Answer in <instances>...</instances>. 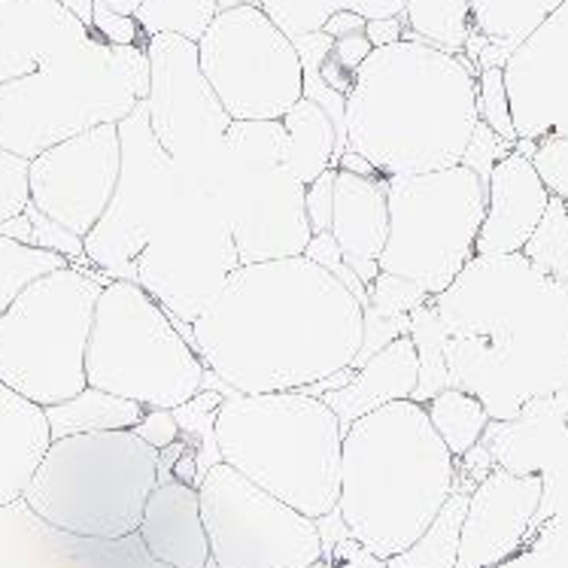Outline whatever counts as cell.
Listing matches in <instances>:
<instances>
[{
  "label": "cell",
  "mask_w": 568,
  "mask_h": 568,
  "mask_svg": "<svg viewBox=\"0 0 568 568\" xmlns=\"http://www.w3.org/2000/svg\"><path fill=\"white\" fill-rule=\"evenodd\" d=\"M510 119L523 143L568 134V0L501 64Z\"/></svg>",
  "instance_id": "cell-18"
},
{
  "label": "cell",
  "mask_w": 568,
  "mask_h": 568,
  "mask_svg": "<svg viewBox=\"0 0 568 568\" xmlns=\"http://www.w3.org/2000/svg\"><path fill=\"white\" fill-rule=\"evenodd\" d=\"M216 450L255 487L307 517H325L341 496L344 426L323 398L290 393H232L216 410Z\"/></svg>",
  "instance_id": "cell-5"
},
{
  "label": "cell",
  "mask_w": 568,
  "mask_h": 568,
  "mask_svg": "<svg viewBox=\"0 0 568 568\" xmlns=\"http://www.w3.org/2000/svg\"><path fill=\"white\" fill-rule=\"evenodd\" d=\"M286 128L280 119H234L207 192L232 229L241 265L304 255L311 222L304 210V183L283 164Z\"/></svg>",
  "instance_id": "cell-10"
},
{
  "label": "cell",
  "mask_w": 568,
  "mask_h": 568,
  "mask_svg": "<svg viewBox=\"0 0 568 568\" xmlns=\"http://www.w3.org/2000/svg\"><path fill=\"white\" fill-rule=\"evenodd\" d=\"M106 280L64 265L34 280L0 316V381L49 407L82 393L94 304Z\"/></svg>",
  "instance_id": "cell-9"
},
{
  "label": "cell",
  "mask_w": 568,
  "mask_h": 568,
  "mask_svg": "<svg viewBox=\"0 0 568 568\" xmlns=\"http://www.w3.org/2000/svg\"><path fill=\"white\" fill-rule=\"evenodd\" d=\"M311 568H325V566H323V559H316V562H314V566H311Z\"/></svg>",
  "instance_id": "cell-57"
},
{
  "label": "cell",
  "mask_w": 568,
  "mask_h": 568,
  "mask_svg": "<svg viewBox=\"0 0 568 568\" xmlns=\"http://www.w3.org/2000/svg\"><path fill=\"white\" fill-rule=\"evenodd\" d=\"M237 267V246L220 204L186 176V186L134 262V283L171 320L192 325L220 298Z\"/></svg>",
  "instance_id": "cell-13"
},
{
  "label": "cell",
  "mask_w": 568,
  "mask_h": 568,
  "mask_svg": "<svg viewBox=\"0 0 568 568\" xmlns=\"http://www.w3.org/2000/svg\"><path fill=\"white\" fill-rule=\"evenodd\" d=\"M150 94L143 98L155 140L183 176L210 186L234 119L222 106L197 61V43L176 34L146 40Z\"/></svg>",
  "instance_id": "cell-16"
},
{
  "label": "cell",
  "mask_w": 568,
  "mask_h": 568,
  "mask_svg": "<svg viewBox=\"0 0 568 568\" xmlns=\"http://www.w3.org/2000/svg\"><path fill=\"white\" fill-rule=\"evenodd\" d=\"M280 122L286 128L283 164L290 168L292 176H298L304 186H311L323 171L335 168V122L316 101L302 98Z\"/></svg>",
  "instance_id": "cell-28"
},
{
  "label": "cell",
  "mask_w": 568,
  "mask_h": 568,
  "mask_svg": "<svg viewBox=\"0 0 568 568\" xmlns=\"http://www.w3.org/2000/svg\"><path fill=\"white\" fill-rule=\"evenodd\" d=\"M122 168L116 192L106 204L104 216L94 222L85 237V258L110 280H134V262L150 244L152 232L162 225L164 213L186 186L171 155L162 150L150 128L146 106L140 101L119 122Z\"/></svg>",
  "instance_id": "cell-15"
},
{
  "label": "cell",
  "mask_w": 568,
  "mask_h": 568,
  "mask_svg": "<svg viewBox=\"0 0 568 568\" xmlns=\"http://www.w3.org/2000/svg\"><path fill=\"white\" fill-rule=\"evenodd\" d=\"M545 501V475L493 468L468 493L456 568H496L520 550Z\"/></svg>",
  "instance_id": "cell-19"
},
{
  "label": "cell",
  "mask_w": 568,
  "mask_h": 568,
  "mask_svg": "<svg viewBox=\"0 0 568 568\" xmlns=\"http://www.w3.org/2000/svg\"><path fill=\"white\" fill-rule=\"evenodd\" d=\"M547 204L550 189L535 171L532 159L517 150L505 155L489 174L487 213L477 232L475 255L520 253L545 216Z\"/></svg>",
  "instance_id": "cell-21"
},
{
  "label": "cell",
  "mask_w": 568,
  "mask_h": 568,
  "mask_svg": "<svg viewBox=\"0 0 568 568\" xmlns=\"http://www.w3.org/2000/svg\"><path fill=\"white\" fill-rule=\"evenodd\" d=\"M487 453L499 468L517 475H545L568 463V377L554 393L535 398L505 423L489 419Z\"/></svg>",
  "instance_id": "cell-22"
},
{
  "label": "cell",
  "mask_w": 568,
  "mask_h": 568,
  "mask_svg": "<svg viewBox=\"0 0 568 568\" xmlns=\"http://www.w3.org/2000/svg\"><path fill=\"white\" fill-rule=\"evenodd\" d=\"M529 159H532L535 171L545 180V186L550 189V195H559L568 201V134L535 143Z\"/></svg>",
  "instance_id": "cell-45"
},
{
  "label": "cell",
  "mask_w": 568,
  "mask_h": 568,
  "mask_svg": "<svg viewBox=\"0 0 568 568\" xmlns=\"http://www.w3.org/2000/svg\"><path fill=\"white\" fill-rule=\"evenodd\" d=\"M468 493L471 489H453L450 499L438 510V517L426 526V532L419 535L414 545H407L402 554L383 559L386 568H456Z\"/></svg>",
  "instance_id": "cell-30"
},
{
  "label": "cell",
  "mask_w": 568,
  "mask_h": 568,
  "mask_svg": "<svg viewBox=\"0 0 568 568\" xmlns=\"http://www.w3.org/2000/svg\"><path fill=\"white\" fill-rule=\"evenodd\" d=\"M70 265V258L0 234V316L34 280Z\"/></svg>",
  "instance_id": "cell-36"
},
{
  "label": "cell",
  "mask_w": 568,
  "mask_h": 568,
  "mask_svg": "<svg viewBox=\"0 0 568 568\" xmlns=\"http://www.w3.org/2000/svg\"><path fill=\"white\" fill-rule=\"evenodd\" d=\"M197 496L216 568H311L323 559L314 517L255 487L232 465H210Z\"/></svg>",
  "instance_id": "cell-14"
},
{
  "label": "cell",
  "mask_w": 568,
  "mask_h": 568,
  "mask_svg": "<svg viewBox=\"0 0 568 568\" xmlns=\"http://www.w3.org/2000/svg\"><path fill=\"white\" fill-rule=\"evenodd\" d=\"M389 204V237L377 265L417 283L432 298L442 295L475 258L477 232L487 213L480 176L453 164L444 171L383 176Z\"/></svg>",
  "instance_id": "cell-11"
},
{
  "label": "cell",
  "mask_w": 568,
  "mask_h": 568,
  "mask_svg": "<svg viewBox=\"0 0 568 568\" xmlns=\"http://www.w3.org/2000/svg\"><path fill=\"white\" fill-rule=\"evenodd\" d=\"M122 168L119 122L98 125L49 146L28 164L31 204L73 234L92 232L116 192Z\"/></svg>",
  "instance_id": "cell-17"
},
{
  "label": "cell",
  "mask_w": 568,
  "mask_h": 568,
  "mask_svg": "<svg viewBox=\"0 0 568 568\" xmlns=\"http://www.w3.org/2000/svg\"><path fill=\"white\" fill-rule=\"evenodd\" d=\"M423 407L429 414L432 429L438 432V438L453 453V459H463L465 453L484 442L489 414L475 395L463 393L456 386H447L444 393L429 398Z\"/></svg>",
  "instance_id": "cell-33"
},
{
  "label": "cell",
  "mask_w": 568,
  "mask_h": 568,
  "mask_svg": "<svg viewBox=\"0 0 568 568\" xmlns=\"http://www.w3.org/2000/svg\"><path fill=\"white\" fill-rule=\"evenodd\" d=\"M241 3H255V0H220V10H232V7H241Z\"/></svg>",
  "instance_id": "cell-56"
},
{
  "label": "cell",
  "mask_w": 568,
  "mask_h": 568,
  "mask_svg": "<svg viewBox=\"0 0 568 568\" xmlns=\"http://www.w3.org/2000/svg\"><path fill=\"white\" fill-rule=\"evenodd\" d=\"M407 335L414 341L419 356V381L410 402L426 405L429 398H435L450 386V374H447V362H444V325L438 320V311H435L432 298L426 304H419L417 311L410 314Z\"/></svg>",
  "instance_id": "cell-34"
},
{
  "label": "cell",
  "mask_w": 568,
  "mask_h": 568,
  "mask_svg": "<svg viewBox=\"0 0 568 568\" xmlns=\"http://www.w3.org/2000/svg\"><path fill=\"white\" fill-rule=\"evenodd\" d=\"M368 298H372V311L381 316H410L419 304L432 298L429 292H423L417 283L398 277V274H386L381 271L374 283L368 286Z\"/></svg>",
  "instance_id": "cell-41"
},
{
  "label": "cell",
  "mask_w": 568,
  "mask_h": 568,
  "mask_svg": "<svg viewBox=\"0 0 568 568\" xmlns=\"http://www.w3.org/2000/svg\"><path fill=\"white\" fill-rule=\"evenodd\" d=\"M514 152V143L508 140H501L496 131L489 125H484L480 119H477L475 131H471V140H468V146L463 152V162L465 168H471L477 176H480V183L487 186L489 174H493V168Z\"/></svg>",
  "instance_id": "cell-43"
},
{
  "label": "cell",
  "mask_w": 568,
  "mask_h": 568,
  "mask_svg": "<svg viewBox=\"0 0 568 568\" xmlns=\"http://www.w3.org/2000/svg\"><path fill=\"white\" fill-rule=\"evenodd\" d=\"M477 119L489 125L501 140L517 143L514 119H510L508 89L501 68H484L477 73Z\"/></svg>",
  "instance_id": "cell-40"
},
{
  "label": "cell",
  "mask_w": 568,
  "mask_h": 568,
  "mask_svg": "<svg viewBox=\"0 0 568 568\" xmlns=\"http://www.w3.org/2000/svg\"><path fill=\"white\" fill-rule=\"evenodd\" d=\"M159 453L134 429L55 438L24 501L61 532L119 541L138 532L146 499L159 487Z\"/></svg>",
  "instance_id": "cell-7"
},
{
  "label": "cell",
  "mask_w": 568,
  "mask_h": 568,
  "mask_svg": "<svg viewBox=\"0 0 568 568\" xmlns=\"http://www.w3.org/2000/svg\"><path fill=\"white\" fill-rule=\"evenodd\" d=\"M146 94V43L113 47L92 34L80 49L0 85V146L34 159L89 128L116 125Z\"/></svg>",
  "instance_id": "cell-6"
},
{
  "label": "cell",
  "mask_w": 568,
  "mask_h": 568,
  "mask_svg": "<svg viewBox=\"0 0 568 568\" xmlns=\"http://www.w3.org/2000/svg\"><path fill=\"white\" fill-rule=\"evenodd\" d=\"M197 356L234 393H290L353 368L365 307L307 255L241 265L192 323Z\"/></svg>",
  "instance_id": "cell-1"
},
{
  "label": "cell",
  "mask_w": 568,
  "mask_h": 568,
  "mask_svg": "<svg viewBox=\"0 0 568 568\" xmlns=\"http://www.w3.org/2000/svg\"><path fill=\"white\" fill-rule=\"evenodd\" d=\"M365 22H368V19H362L359 12H353V10L332 12V16L325 19L323 34H328L332 40H337V37H347V34H359V31H365Z\"/></svg>",
  "instance_id": "cell-52"
},
{
  "label": "cell",
  "mask_w": 568,
  "mask_h": 568,
  "mask_svg": "<svg viewBox=\"0 0 568 568\" xmlns=\"http://www.w3.org/2000/svg\"><path fill=\"white\" fill-rule=\"evenodd\" d=\"M337 168H341V171H353V174H359V176H381L377 171H374L372 164L365 162L362 155H356L353 150H347L341 159H337Z\"/></svg>",
  "instance_id": "cell-53"
},
{
  "label": "cell",
  "mask_w": 568,
  "mask_h": 568,
  "mask_svg": "<svg viewBox=\"0 0 568 568\" xmlns=\"http://www.w3.org/2000/svg\"><path fill=\"white\" fill-rule=\"evenodd\" d=\"M335 180L337 168H328L304 189V210L311 222V234L332 232V210H335Z\"/></svg>",
  "instance_id": "cell-47"
},
{
  "label": "cell",
  "mask_w": 568,
  "mask_h": 568,
  "mask_svg": "<svg viewBox=\"0 0 568 568\" xmlns=\"http://www.w3.org/2000/svg\"><path fill=\"white\" fill-rule=\"evenodd\" d=\"M92 34H98L113 47H134V43H146L140 34V24L134 16H119L106 7L104 0H94L92 10Z\"/></svg>",
  "instance_id": "cell-48"
},
{
  "label": "cell",
  "mask_w": 568,
  "mask_h": 568,
  "mask_svg": "<svg viewBox=\"0 0 568 568\" xmlns=\"http://www.w3.org/2000/svg\"><path fill=\"white\" fill-rule=\"evenodd\" d=\"M274 22L295 40V37L323 31L325 19L332 12L353 10L362 19H386L402 16L405 0H255Z\"/></svg>",
  "instance_id": "cell-32"
},
{
  "label": "cell",
  "mask_w": 568,
  "mask_h": 568,
  "mask_svg": "<svg viewBox=\"0 0 568 568\" xmlns=\"http://www.w3.org/2000/svg\"><path fill=\"white\" fill-rule=\"evenodd\" d=\"M535 267L568 283V201L550 195L545 216L535 225L532 237L520 250Z\"/></svg>",
  "instance_id": "cell-37"
},
{
  "label": "cell",
  "mask_w": 568,
  "mask_h": 568,
  "mask_svg": "<svg viewBox=\"0 0 568 568\" xmlns=\"http://www.w3.org/2000/svg\"><path fill=\"white\" fill-rule=\"evenodd\" d=\"M417 381V347H414L410 335H402L389 341L383 349H377L372 359L362 362L349 377V383H344L341 389L325 393L323 402L335 410L341 426L347 429L349 423H356V419L372 414L377 407L414 398Z\"/></svg>",
  "instance_id": "cell-25"
},
{
  "label": "cell",
  "mask_w": 568,
  "mask_h": 568,
  "mask_svg": "<svg viewBox=\"0 0 568 568\" xmlns=\"http://www.w3.org/2000/svg\"><path fill=\"white\" fill-rule=\"evenodd\" d=\"M365 37L374 49L389 47V43H398L405 37V22L402 16H386V19H368L365 22Z\"/></svg>",
  "instance_id": "cell-51"
},
{
  "label": "cell",
  "mask_w": 568,
  "mask_h": 568,
  "mask_svg": "<svg viewBox=\"0 0 568 568\" xmlns=\"http://www.w3.org/2000/svg\"><path fill=\"white\" fill-rule=\"evenodd\" d=\"M332 237L341 246L349 271L368 290L381 274L377 258L389 237V204H386L383 176H359L337 168Z\"/></svg>",
  "instance_id": "cell-23"
},
{
  "label": "cell",
  "mask_w": 568,
  "mask_h": 568,
  "mask_svg": "<svg viewBox=\"0 0 568 568\" xmlns=\"http://www.w3.org/2000/svg\"><path fill=\"white\" fill-rule=\"evenodd\" d=\"M195 349L134 280H110L94 304L85 381L146 410H174L204 389Z\"/></svg>",
  "instance_id": "cell-8"
},
{
  "label": "cell",
  "mask_w": 568,
  "mask_h": 568,
  "mask_svg": "<svg viewBox=\"0 0 568 568\" xmlns=\"http://www.w3.org/2000/svg\"><path fill=\"white\" fill-rule=\"evenodd\" d=\"M304 255H307L311 262H316V265H323L325 271H332V274H335V277L341 280L353 295H356V302H359L362 307H372V298H368L365 283H362V280L347 267L344 255H341V246L335 244L332 232L314 234V237H311V244H307V250H304Z\"/></svg>",
  "instance_id": "cell-44"
},
{
  "label": "cell",
  "mask_w": 568,
  "mask_h": 568,
  "mask_svg": "<svg viewBox=\"0 0 568 568\" xmlns=\"http://www.w3.org/2000/svg\"><path fill=\"white\" fill-rule=\"evenodd\" d=\"M55 3H61L64 10L73 12L77 19H80L89 31H92V10H94V0H55Z\"/></svg>",
  "instance_id": "cell-54"
},
{
  "label": "cell",
  "mask_w": 568,
  "mask_h": 568,
  "mask_svg": "<svg viewBox=\"0 0 568 568\" xmlns=\"http://www.w3.org/2000/svg\"><path fill=\"white\" fill-rule=\"evenodd\" d=\"M222 398L225 395L213 393V389H201L197 395H192L186 405L174 407V419L180 429L186 435H195L197 438V480L204 477V471L210 468V453L220 459V450H216V435H213V426H216V410H220ZM222 463V459H220Z\"/></svg>",
  "instance_id": "cell-38"
},
{
  "label": "cell",
  "mask_w": 568,
  "mask_h": 568,
  "mask_svg": "<svg viewBox=\"0 0 568 568\" xmlns=\"http://www.w3.org/2000/svg\"><path fill=\"white\" fill-rule=\"evenodd\" d=\"M49 444L47 410L0 381V505L24 496Z\"/></svg>",
  "instance_id": "cell-26"
},
{
  "label": "cell",
  "mask_w": 568,
  "mask_h": 568,
  "mask_svg": "<svg viewBox=\"0 0 568 568\" xmlns=\"http://www.w3.org/2000/svg\"><path fill=\"white\" fill-rule=\"evenodd\" d=\"M407 328H410V316H381L374 314L372 307H365V337H362V349L353 362V368H359L362 362L372 359L374 353L386 347L389 341L407 335Z\"/></svg>",
  "instance_id": "cell-49"
},
{
  "label": "cell",
  "mask_w": 568,
  "mask_h": 568,
  "mask_svg": "<svg viewBox=\"0 0 568 568\" xmlns=\"http://www.w3.org/2000/svg\"><path fill=\"white\" fill-rule=\"evenodd\" d=\"M92 31L55 0H0V85L80 49Z\"/></svg>",
  "instance_id": "cell-20"
},
{
  "label": "cell",
  "mask_w": 568,
  "mask_h": 568,
  "mask_svg": "<svg viewBox=\"0 0 568 568\" xmlns=\"http://www.w3.org/2000/svg\"><path fill=\"white\" fill-rule=\"evenodd\" d=\"M49 419L52 442L68 438V435H85V432H113V429H134L146 407L122 398V395L104 393L98 386H85L68 402L43 407Z\"/></svg>",
  "instance_id": "cell-29"
},
{
  "label": "cell",
  "mask_w": 568,
  "mask_h": 568,
  "mask_svg": "<svg viewBox=\"0 0 568 568\" xmlns=\"http://www.w3.org/2000/svg\"><path fill=\"white\" fill-rule=\"evenodd\" d=\"M28 164L31 159H22V155L0 146V222L19 216L31 201Z\"/></svg>",
  "instance_id": "cell-42"
},
{
  "label": "cell",
  "mask_w": 568,
  "mask_h": 568,
  "mask_svg": "<svg viewBox=\"0 0 568 568\" xmlns=\"http://www.w3.org/2000/svg\"><path fill=\"white\" fill-rule=\"evenodd\" d=\"M450 386L505 423L568 377V283L523 253L475 255L432 298Z\"/></svg>",
  "instance_id": "cell-2"
},
{
  "label": "cell",
  "mask_w": 568,
  "mask_h": 568,
  "mask_svg": "<svg viewBox=\"0 0 568 568\" xmlns=\"http://www.w3.org/2000/svg\"><path fill=\"white\" fill-rule=\"evenodd\" d=\"M104 3L113 12H119V16H134V12L140 10V3H143V0H104Z\"/></svg>",
  "instance_id": "cell-55"
},
{
  "label": "cell",
  "mask_w": 568,
  "mask_h": 568,
  "mask_svg": "<svg viewBox=\"0 0 568 568\" xmlns=\"http://www.w3.org/2000/svg\"><path fill=\"white\" fill-rule=\"evenodd\" d=\"M197 61L229 116L283 119L304 98L298 47L258 3L220 10L197 40Z\"/></svg>",
  "instance_id": "cell-12"
},
{
  "label": "cell",
  "mask_w": 568,
  "mask_h": 568,
  "mask_svg": "<svg viewBox=\"0 0 568 568\" xmlns=\"http://www.w3.org/2000/svg\"><path fill=\"white\" fill-rule=\"evenodd\" d=\"M220 12V0H143L134 19L143 40L155 34H176L186 40H201L210 22Z\"/></svg>",
  "instance_id": "cell-35"
},
{
  "label": "cell",
  "mask_w": 568,
  "mask_h": 568,
  "mask_svg": "<svg viewBox=\"0 0 568 568\" xmlns=\"http://www.w3.org/2000/svg\"><path fill=\"white\" fill-rule=\"evenodd\" d=\"M372 43L365 31L359 34H347L332 40V47L320 61V77L325 80V85H332L337 94L347 98L349 89H353V80H356V70L362 68V61L372 55Z\"/></svg>",
  "instance_id": "cell-39"
},
{
  "label": "cell",
  "mask_w": 568,
  "mask_h": 568,
  "mask_svg": "<svg viewBox=\"0 0 568 568\" xmlns=\"http://www.w3.org/2000/svg\"><path fill=\"white\" fill-rule=\"evenodd\" d=\"M402 22H405L402 40H417L450 55H463L471 34L468 0H405Z\"/></svg>",
  "instance_id": "cell-31"
},
{
  "label": "cell",
  "mask_w": 568,
  "mask_h": 568,
  "mask_svg": "<svg viewBox=\"0 0 568 568\" xmlns=\"http://www.w3.org/2000/svg\"><path fill=\"white\" fill-rule=\"evenodd\" d=\"M134 432H138L143 442L152 444L155 450H164V447H171L180 438V426H176L174 410H146L143 419L134 426Z\"/></svg>",
  "instance_id": "cell-50"
},
{
  "label": "cell",
  "mask_w": 568,
  "mask_h": 568,
  "mask_svg": "<svg viewBox=\"0 0 568 568\" xmlns=\"http://www.w3.org/2000/svg\"><path fill=\"white\" fill-rule=\"evenodd\" d=\"M24 213H28L31 229H34V246H40V250H52V253L64 255V258H80V262H89V258H85V244H82L80 234H73L70 229L59 225L55 220L43 216L31 201H28Z\"/></svg>",
  "instance_id": "cell-46"
},
{
  "label": "cell",
  "mask_w": 568,
  "mask_h": 568,
  "mask_svg": "<svg viewBox=\"0 0 568 568\" xmlns=\"http://www.w3.org/2000/svg\"><path fill=\"white\" fill-rule=\"evenodd\" d=\"M453 489L456 459L417 402L383 405L344 429L335 510L372 557L414 545Z\"/></svg>",
  "instance_id": "cell-4"
},
{
  "label": "cell",
  "mask_w": 568,
  "mask_h": 568,
  "mask_svg": "<svg viewBox=\"0 0 568 568\" xmlns=\"http://www.w3.org/2000/svg\"><path fill=\"white\" fill-rule=\"evenodd\" d=\"M566 0H468L471 31L484 40L477 70L501 68L514 49Z\"/></svg>",
  "instance_id": "cell-27"
},
{
  "label": "cell",
  "mask_w": 568,
  "mask_h": 568,
  "mask_svg": "<svg viewBox=\"0 0 568 568\" xmlns=\"http://www.w3.org/2000/svg\"><path fill=\"white\" fill-rule=\"evenodd\" d=\"M477 73L465 55L417 40L372 49L347 94V150L381 176L459 164L477 125Z\"/></svg>",
  "instance_id": "cell-3"
},
{
  "label": "cell",
  "mask_w": 568,
  "mask_h": 568,
  "mask_svg": "<svg viewBox=\"0 0 568 568\" xmlns=\"http://www.w3.org/2000/svg\"><path fill=\"white\" fill-rule=\"evenodd\" d=\"M138 535L155 562L171 568H207L210 545L201 496L189 480H159L152 489Z\"/></svg>",
  "instance_id": "cell-24"
}]
</instances>
